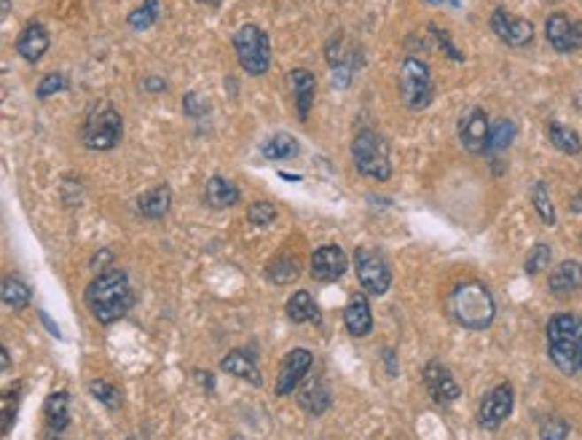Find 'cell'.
<instances>
[{
	"label": "cell",
	"mask_w": 582,
	"mask_h": 440,
	"mask_svg": "<svg viewBox=\"0 0 582 440\" xmlns=\"http://www.w3.org/2000/svg\"><path fill=\"white\" fill-rule=\"evenodd\" d=\"M247 220L252 226H258V228H266V226H271L276 220V207L271 202H255L247 210Z\"/></svg>",
	"instance_id": "36"
},
{
	"label": "cell",
	"mask_w": 582,
	"mask_h": 440,
	"mask_svg": "<svg viewBox=\"0 0 582 440\" xmlns=\"http://www.w3.org/2000/svg\"><path fill=\"white\" fill-rule=\"evenodd\" d=\"M9 14V0H4V17Z\"/></svg>",
	"instance_id": "47"
},
{
	"label": "cell",
	"mask_w": 582,
	"mask_h": 440,
	"mask_svg": "<svg viewBox=\"0 0 582 440\" xmlns=\"http://www.w3.org/2000/svg\"><path fill=\"white\" fill-rule=\"evenodd\" d=\"M221 371L242 379V382H250L252 387H260L263 384V376L258 371V363H255V355L247 349H234L229 355L221 360Z\"/></svg>",
	"instance_id": "19"
},
{
	"label": "cell",
	"mask_w": 582,
	"mask_h": 440,
	"mask_svg": "<svg viewBox=\"0 0 582 440\" xmlns=\"http://www.w3.org/2000/svg\"><path fill=\"white\" fill-rule=\"evenodd\" d=\"M182 113L188 119H205L210 113V103L199 95V92H188L182 97Z\"/></svg>",
	"instance_id": "38"
},
{
	"label": "cell",
	"mask_w": 582,
	"mask_h": 440,
	"mask_svg": "<svg viewBox=\"0 0 582 440\" xmlns=\"http://www.w3.org/2000/svg\"><path fill=\"white\" fill-rule=\"evenodd\" d=\"M346 269H349V258L336 244H325L312 252V277L317 282H336L346 274Z\"/></svg>",
	"instance_id": "15"
},
{
	"label": "cell",
	"mask_w": 582,
	"mask_h": 440,
	"mask_svg": "<svg viewBox=\"0 0 582 440\" xmlns=\"http://www.w3.org/2000/svg\"><path fill=\"white\" fill-rule=\"evenodd\" d=\"M156 19H159V0H143L135 12H129L127 25L132 30H148L156 25Z\"/></svg>",
	"instance_id": "34"
},
{
	"label": "cell",
	"mask_w": 582,
	"mask_h": 440,
	"mask_svg": "<svg viewBox=\"0 0 582 440\" xmlns=\"http://www.w3.org/2000/svg\"><path fill=\"white\" fill-rule=\"evenodd\" d=\"M384 360H386V366H390V376H395V374H398V366H395V351H392V349H384Z\"/></svg>",
	"instance_id": "42"
},
{
	"label": "cell",
	"mask_w": 582,
	"mask_h": 440,
	"mask_svg": "<svg viewBox=\"0 0 582 440\" xmlns=\"http://www.w3.org/2000/svg\"><path fill=\"white\" fill-rule=\"evenodd\" d=\"M400 100L408 111H427L435 100V81L430 73V65L419 57H406L400 62V78H398Z\"/></svg>",
	"instance_id": "7"
},
{
	"label": "cell",
	"mask_w": 582,
	"mask_h": 440,
	"mask_svg": "<svg viewBox=\"0 0 582 440\" xmlns=\"http://www.w3.org/2000/svg\"><path fill=\"white\" fill-rule=\"evenodd\" d=\"M81 140L89 151H111L124 140V116L108 100H97L86 108Z\"/></svg>",
	"instance_id": "5"
},
{
	"label": "cell",
	"mask_w": 582,
	"mask_h": 440,
	"mask_svg": "<svg viewBox=\"0 0 582 440\" xmlns=\"http://www.w3.org/2000/svg\"><path fill=\"white\" fill-rule=\"evenodd\" d=\"M489 132H492V121H489V113L483 108H467L459 121H456V135H459V143L467 153L472 156H483L486 153V145H489Z\"/></svg>",
	"instance_id": "10"
},
{
	"label": "cell",
	"mask_w": 582,
	"mask_h": 440,
	"mask_svg": "<svg viewBox=\"0 0 582 440\" xmlns=\"http://www.w3.org/2000/svg\"><path fill=\"white\" fill-rule=\"evenodd\" d=\"M344 325H346L349 336H354V338H365L373 330V312H370V304L362 293L349 298V304L344 309Z\"/></svg>",
	"instance_id": "20"
},
{
	"label": "cell",
	"mask_w": 582,
	"mask_h": 440,
	"mask_svg": "<svg viewBox=\"0 0 582 440\" xmlns=\"http://www.w3.org/2000/svg\"><path fill=\"white\" fill-rule=\"evenodd\" d=\"M169 207H172V189H169L167 183L153 186L151 191H145V194L137 197V202H135V210H137L143 218H148V220H161V218L169 212Z\"/></svg>",
	"instance_id": "22"
},
{
	"label": "cell",
	"mask_w": 582,
	"mask_h": 440,
	"mask_svg": "<svg viewBox=\"0 0 582 440\" xmlns=\"http://www.w3.org/2000/svg\"><path fill=\"white\" fill-rule=\"evenodd\" d=\"M65 89H67V75L57 70V73H49V75L41 78L38 89H35V97L38 100H49V97H54V95H59Z\"/></svg>",
	"instance_id": "35"
},
{
	"label": "cell",
	"mask_w": 582,
	"mask_h": 440,
	"mask_svg": "<svg viewBox=\"0 0 582 440\" xmlns=\"http://www.w3.org/2000/svg\"><path fill=\"white\" fill-rule=\"evenodd\" d=\"M547 290L555 298H571L582 290V263L579 260H561L550 274Z\"/></svg>",
	"instance_id": "18"
},
{
	"label": "cell",
	"mask_w": 582,
	"mask_h": 440,
	"mask_svg": "<svg viewBox=\"0 0 582 440\" xmlns=\"http://www.w3.org/2000/svg\"><path fill=\"white\" fill-rule=\"evenodd\" d=\"M287 81H290V89H293L299 119L307 121L309 113H312L314 97H317V75L312 70H307V67H296V70H290Z\"/></svg>",
	"instance_id": "17"
},
{
	"label": "cell",
	"mask_w": 582,
	"mask_h": 440,
	"mask_svg": "<svg viewBox=\"0 0 582 440\" xmlns=\"http://www.w3.org/2000/svg\"><path fill=\"white\" fill-rule=\"evenodd\" d=\"M260 153L268 161H287V158H296L301 153V143L293 135H287V132H274L260 145Z\"/></svg>",
	"instance_id": "25"
},
{
	"label": "cell",
	"mask_w": 582,
	"mask_h": 440,
	"mask_svg": "<svg viewBox=\"0 0 582 440\" xmlns=\"http://www.w3.org/2000/svg\"><path fill=\"white\" fill-rule=\"evenodd\" d=\"M231 46H234L239 67L247 75L260 78V75L268 73V67H271V38H268V33L263 27H258L252 22L242 25L234 33Z\"/></svg>",
	"instance_id": "6"
},
{
	"label": "cell",
	"mask_w": 582,
	"mask_h": 440,
	"mask_svg": "<svg viewBox=\"0 0 582 440\" xmlns=\"http://www.w3.org/2000/svg\"><path fill=\"white\" fill-rule=\"evenodd\" d=\"M43 419L49 432H65L70 427V395L67 390H57L43 403Z\"/></svg>",
	"instance_id": "24"
},
{
	"label": "cell",
	"mask_w": 582,
	"mask_h": 440,
	"mask_svg": "<svg viewBox=\"0 0 582 440\" xmlns=\"http://www.w3.org/2000/svg\"><path fill=\"white\" fill-rule=\"evenodd\" d=\"M127 440H135V437H127Z\"/></svg>",
	"instance_id": "48"
},
{
	"label": "cell",
	"mask_w": 582,
	"mask_h": 440,
	"mask_svg": "<svg viewBox=\"0 0 582 440\" xmlns=\"http://www.w3.org/2000/svg\"><path fill=\"white\" fill-rule=\"evenodd\" d=\"M430 4H446V0H430ZM451 4L456 6V4H459V0H451Z\"/></svg>",
	"instance_id": "46"
},
{
	"label": "cell",
	"mask_w": 582,
	"mask_h": 440,
	"mask_svg": "<svg viewBox=\"0 0 582 440\" xmlns=\"http://www.w3.org/2000/svg\"><path fill=\"white\" fill-rule=\"evenodd\" d=\"M89 392H91V398H97V400H100V403H103L105 408H111V411L121 408V403H124L121 390H119L116 384H111V382H105V379L89 382Z\"/></svg>",
	"instance_id": "33"
},
{
	"label": "cell",
	"mask_w": 582,
	"mask_h": 440,
	"mask_svg": "<svg viewBox=\"0 0 582 440\" xmlns=\"http://www.w3.org/2000/svg\"><path fill=\"white\" fill-rule=\"evenodd\" d=\"M239 199H242L239 186L231 178H226V174H213V178L207 181V186H205V202L213 210H229Z\"/></svg>",
	"instance_id": "21"
},
{
	"label": "cell",
	"mask_w": 582,
	"mask_h": 440,
	"mask_svg": "<svg viewBox=\"0 0 582 440\" xmlns=\"http://www.w3.org/2000/svg\"><path fill=\"white\" fill-rule=\"evenodd\" d=\"M513 405H516V392H513V384L510 382H502L497 384L494 390L486 392V398L480 400V408H477V424L483 429H500L510 413H513Z\"/></svg>",
	"instance_id": "9"
},
{
	"label": "cell",
	"mask_w": 582,
	"mask_h": 440,
	"mask_svg": "<svg viewBox=\"0 0 582 440\" xmlns=\"http://www.w3.org/2000/svg\"><path fill=\"white\" fill-rule=\"evenodd\" d=\"M287 317L293 322H320V309L307 290H299L287 298Z\"/></svg>",
	"instance_id": "28"
},
{
	"label": "cell",
	"mask_w": 582,
	"mask_h": 440,
	"mask_svg": "<svg viewBox=\"0 0 582 440\" xmlns=\"http://www.w3.org/2000/svg\"><path fill=\"white\" fill-rule=\"evenodd\" d=\"M446 304H448L451 320L467 330H486V328H492V322L497 317V301H494L492 290L477 280L456 282L451 288Z\"/></svg>",
	"instance_id": "2"
},
{
	"label": "cell",
	"mask_w": 582,
	"mask_h": 440,
	"mask_svg": "<svg viewBox=\"0 0 582 440\" xmlns=\"http://www.w3.org/2000/svg\"><path fill=\"white\" fill-rule=\"evenodd\" d=\"M354 272L357 282L368 296H384L392 285V269L386 258L373 247H357L354 250Z\"/></svg>",
	"instance_id": "8"
},
{
	"label": "cell",
	"mask_w": 582,
	"mask_h": 440,
	"mask_svg": "<svg viewBox=\"0 0 582 440\" xmlns=\"http://www.w3.org/2000/svg\"><path fill=\"white\" fill-rule=\"evenodd\" d=\"M532 205H534V210H537V215L545 226H555V207H553V199H550V189L542 181H537L532 186Z\"/></svg>",
	"instance_id": "31"
},
{
	"label": "cell",
	"mask_w": 582,
	"mask_h": 440,
	"mask_svg": "<svg viewBox=\"0 0 582 440\" xmlns=\"http://www.w3.org/2000/svg\"><path fill=\"white\" fill-rule=\"evenodd\" d=\"M0 296H4V304L9 306V309H27L30 306V301H33V290H30V285L25 282V280H19V277H6L4 280V288H0Z\"/></svg>",
	"instance_id": "29"
},
{
	"label": "cell",
	"mask_w": 582,
	"mask_h": 440,
	"mask_svg": "<svg viewBox=\"0 0 582 440\" xmlns=\"http://www.w3.org/2000/svg\"><path fill=\"white\" fill-rule=\"evenodd\" d=\"M545 132H547V140L555 151H561L566 156H579L582 153V137L571 127L558 124V121H547Z\"/></svg>",
	"instance_id": "26"
},
{
	"label": "cell",
	"mask_w": 582,
	"mask_h": 440,
	"mask_svg": "<svg viewBox=\"0 0 582 440\" xmlns=\"http://www.w3.org/2000/svg\"><path fill=\"white\" fill-rule=\"evenodd\" d=\"M312 366H314V355H312L309 349L299 346V349H293V351H287L284 360H282V366H279V376H276L274 392H276L279 398L293 395V392L301 387V382L309 376Z\"/></svg>",
	"instance_id": "12"
},
{
	"label": "cell",
	"mask_w": 582,
	"mask_h": 440,
	"mask_svg": "<svg viewBox=\"0 0 582 440\" xmlns=\"http://www.w3.org/2000/svg\"><path fill=\"white\" fill-rule=\"evenodd\" d=\"M569 437V424L561 416H547L539 424V440H566Z\"/></svg>",
	"instance_id": "37"
},
{
	"label": "cell",
	"mask_w": 582,
	"mask_h": 440,
	"mask_svg": "<svg viewBox=\"0 0 582 440\" xmlns=\"http://www.w3.org/2000/svg\"><path fill=\"white\" fill-rule=\"evenodd\" d=\"M140 86H143V92H148V95H161V92H167V81L159 78V75H145Z\"/></svg>",
	"instance_id": "40"
},
{
	"label": "cell",
	"mask_w": 582,
	"mask_h": 440,
	"mask_svg": "<svg viewBox=\"0 0 582 440\" xmlns=\"http://www.w3.org/2000/svg\"><path fill=\"white\" fill-rule=\"evenodd\" d=\"M12 368V360H9V349H4V371Z\"/></svg>",
	"instance_id": "45"
},
{
	"label": "cell",
	"mask_w": 582,
	"mask_h": 440,
	"mask_svg": "<svg viewBox=\"0 0 582 440\" xmlns=\"http://www.w3.org/2000/svg\"><path fill=\"white\" fill-rule=\"evenodd\" d=\"M430 33H432V38L438 41V46L454 59V62H464V54L462 51H456V46H454V41H451V35L446 33V30H440L438 25H430Z\"/></svg>",
	"instance_id": "39"
},
{
	"label": "cell",
	"mask_w": 582,
	"mask_h": 440,
	"mask_svg": "<svg viewBox=\"0 0 582 440\" xmlns=\"http://www.w3.org/2000/svg\"><path fill=\"white\" fill-rule=\"evenodd\" d=\"M83 301L91 312V317L100 325H113L121 317H127V312L135 304V293L129 285L127 272L121 269H108L103 274H97L83 293Z\"/></svg>",
	"instance_id": "1"
},
{
	"label": "cell",
	"mask_w": 582,
	"mask_h": 440,
	"mask_svg": "<svg viewBox=\"0 0 582 440\" xmlns=\"http://www.w3.org/2000/svg\"><path fill=\"white\" fill-rule=\"evenodd\" d=\"M197 4H202V6H221V0H197Z\"/></svg>",
	"instance_id": "44"
},
{
	"label": "cell",
	"mask_w": 582,
	"mask_h": 440,
	"mask_svg": "<svg viewBox=\"0 0 582 440\" xmlns=\"http://www.w3.org/2000/svg\"><path fill=\"white\" fill-rule=\"evenodd\" d=\"M550 260H553L550 244H547V242H537V244L529 250L526 260H524V272H526L529 277H537V274H542V272L550 266Z\"/></svg>",
	"instance_id": "32"
},
{
	"label": "cell",
	"mask_w": 582,
	"mask_h": 440,
	"mask_svg": "<svg viewBox=\"0 0 582 440\" xmlns=\"http://www.w3.org/2000/svg\"><path fill=\"white\" fill-rule=\"evenodd\" d=\"M489 27L505 46L526 49L534 43V25L508 9H494L489 17Z\"/></svg>",
	"instance_id": "11"
},
{
	"label": "cell",
	"mask_w": 582,
	"mask_h": 440,
	"mask_svg": "<svg viewBox=\"0 0 582 440\" xmlns=\"http://www.w3.org/2000/svg\"><path fill=\"white\" fill-rule=\"evenodd\" d=\"M38 317H41V322L46 325V330H49L51 336H57V338H62V330H59V325H57V322H51V317H49V312H43V309H38Z\"/></svg>",
	"instance_id": "41"
},
{
	"label": "cell",
	"mask_w": 582,
	"mask_h": 440,
	"mask_svg": "<svg viewBox=\"0 0 582 440\" xmlns=\"http://www.w3.org/2000/svg\"><path fill=\"white\" fill-rule=\"evenodd\" d=\"M516 135H518V127H516V121H510V119H497V121L492 124V132H489L486 156H492V153H500V151H508V148L516 143Z\"/></svg>",
	"instance_id": "30"
},
{
	"label": "cell",
	"mask_w": 582,
	"mask_h": 440,
	"mask_svg": "<svg viewBox=\"0 0 582 440\" xmlns=\"http://www.w3.org/2000/svg\"><path fill=\"white\" fill-rule=\"evenodd\" d=\"M49 46H51V35H49V30H46L41 22H35V19L22 27V33H19V38H17V43H14L17 54H19L27 65H38V62L46 57Z\"/></svg>",
	"instance_id": "16"
},
{
	"label": "cell",
	"mask_w": 582,
	"mask_h": 440,
	"mask_svg": "<svg viewBox=\"0 0 582 440\" xmlns=\"http://www.w3.org/2000/svg\"><path fill=\"white\" fill-rule=\"evenodd\" d=\"M422 379H424V387L430 392V398L438 403V405H451L454 400H459L462 395V387L456 384L454 374L440 363V360H430L422 371Z\"/></svg>",
	"instance_id": "14"
},
{
	"label": "cell",
	"mask_w": 582,
	"mask_h": 440,
	"mask_svg": "<svg viewBox=\"0 0 582 440\" xmlns=\"http://www.w3.org/2000/svg\"><path fill=\"white\" fill-rule=\"evenodd\" d=\"M266 277L274 285H293L301 277V263L296 255H279L276 260H271V266L266 269Z\"/></svg>",
	"instance_id": "27"
},
{
	"label": "cell",
	"mask_w": 582,
	"mask_h": 440,
	"mask_svg": "<svg viewBox=\"0 0 582 440\" xmlns=\"http://www.w3.org/2000/svg\"><path fill=\"white\" fill-rule=\"evenodd\" d=\"M547 355L563 374H582V317L561 312L547 322Z\"/></svg>",
	"instance_id": "3"
},
{
	"label": "cell",
	"mask_w": 582,
	"mask_h": 440,
	"mask_svg": "<svg viewBox=\"0 0 582 440\" xmlns=\"http://www.w3.org/2000/svg\"><path fill=\"white\" fill-rule=\"evenodd\" d=\"M545 38L558 54H574L582 49V22L571 19L563 12H553L545 19Z\"/></svg>",
	"instance_id": "13"
},
{
	"label": "cell",
	"mask_w": 582,
	"mask_h": 440,
	"mask_svg": "<svg viewBox=\"0 0 582 440\" xmlns=\"http://www.w3.org/2000/svg\"><path fill=\"white\" fill-rule=\"evenodd\" d=\"M279 178L287 183H301V174H290V172H279Z\"/></svg>",
	"instance_id": "43"
},
{
	"label": "cell",
	"mask_w": 582,
	"mask_h": 440,
	"mask_svg": "<svg viewBox=\"0 0 582 440\" xmlns=\"http://www.w3.org/2000/svg\"><path fill=\"white\" fill-rule=\"evenodd\" d=\"M299 405L312 413V416H322L330 405H333V395L330 387L322 379H312L299 390Z\"/></svg>",
	"instance_id": "23"
},
{
	"label": "cell",
	"mask_w": 582,
	"mask_h": 440,
	"mask_svg": "<svg viewBox=\"0 0 582 440\" xmlns=\"http://www.w3.org/2000/svg\"><path fill=\"white\" fill-rule=\"evenodd\" d=\"M352 161L357 172L368 181L386 183L392 178V161H390V143L386 137L370 127H362L352 137Z\"/></svg>",
	"instance_id": "4"
}]
</instances>
